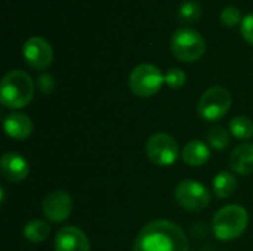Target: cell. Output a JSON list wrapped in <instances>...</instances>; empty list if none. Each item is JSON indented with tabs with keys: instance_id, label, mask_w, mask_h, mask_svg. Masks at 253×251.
<instances>
[{
	"instance_id": "obj_1",
	"label": "cell",
	"mask_w": 253,
	"mask_h": 251,
	"mask_svg": "<svg viewBox=\"0 0 253 251\" xmlns=\"http://www.w3.org/2000/svg\"><path fill=\"white\" fill-rule=\"evenodd\" d=\"M132 251H190V243L181 226L160 219L139 231Z\"/></svg>"
},
{
	"instance_id": "obj_2",
	"label": "cell",
	"mask_w": 253,
	"mask_h": 251,
	"mask_svg": "<svg viewBox=\"0 0 253 251\" xmlns=\"http://www.w3.org/2000/svg\"><path fill=\"white\" fill-rule=\"evenodd\" d=\"M34 96V81L33 78L21 71H9L0 84V102L12 109H19L27 107Z\"/></svg>"
},
{
	"instance_id": "obj_3",
	"label": "cell",
	"mask_w": 253,
	"mask_h": 251,
	"mask_svg": "<svg viewBox=\"0 0 253 251\" xmlns=\"http://www.w3.org/2000/svg\"><path fill=\"white\" fill-rule=\"evenodd\" d=\"M249 215L242 206H225L213 217V234L219 241H233L248 228Z\"/></svg>"
},
{
	"instance_id": "obj_4",
	"label": "cell",
	"mask_w": 253,
	"mask_h": 251,
	"mask_svg": "<svg viewBox=\"0 0 253 251\" xmlns=\"http://www.w3.org/2000/svg\"><path fill=\"white\" fill-rule=\"evenodd\" d=\"M170 50L181 62H196L206 52L205 37L190 27L178 28L170 38Z\"/></svg>"
},
{
	"instance_id": "obj_5",
	"label": "cell",
	"mask_w": 253,
	"mask_h": 251,
	"mask_svg": "<svg viewBox=\"0 0 253 251\" xmlns=\"http://www.w3.org/2000/svg\"><path fill=\"white\" fill-rule=\"evenodd\" d=\"M231 93L224 86H212L200 96L197 104L199 115L206 121H218L231 108Z\"/></svg>"
},
{
	"instance_id": "obj_6",
	"label": "cell",
	"mask_w": 253,
	"mask_h": 251,
	"mask_svg": "<svg viewBox=\"0 0 253 251\" xmlns=\"http://www.w3.org/2000/svg\"><path fill=\"white\" fill-rule=\"evenodd\" d=\"M165 83V75L153 64L136 65L129 75V87L139 98H150L159 93Z\"/></svg>"
},
{
	"instance_id": "obj_7",
	"label": "cell",
	"mask_w": 253,
	"mask_h": 251,
	"mask_svg": "<svg viewBox=\"0 0 253 251\" xmlns=\"http://www.w3.org/2000/svg\"><path fill=\"white\" fill-rule=\"evenodd\" d=\"M175 200L187 212H202L211 203V192L200 182L184 179L175 189Z\"/></svg>"
},
{
	"instance_id": "obj_8",
	"label": "cell",
	"mask_w": 253,
	"mask_h": 251,
	"mask_svg": "<svg viewBox=\"0 0 253 251\" xmlns=\"http://www.w3.org/2000/svg\"><path fill=\"white\" fill-rule=\"evenodd\" d=\"M147 157L150 161L160 167L172 166L179 155L178 142L168 133H154L145 145Z\"/></svg>"
},
{
	"instance_id": "obj_9",
	"label": "cell",
	"mask_w": 253,
	"mask_h": 251,
	"mask_svg": "<svg viewBox=\"0 0 253 251\" xmlns=\"http://www.w3.org/2000/svg\"><path fill=\"white\" fill-rule=\"evenodd\" d=\"M22 56L33 70H44L53 61L50 43L43 37H30L22 46Z\"/></svg>"
},
{
	"instance_id": "obj_10",
	"label": "cell",
	"mask_w": 253,
	"mask_h": 251,
	"mask_svg": "<svg viewBox=\"0 0 253 251\" xmlns=\"http://www.w3.org/2000/svg\"><path fill=\"white\" fill-rule=\"evenodd\" d=\"M73 210V198L65 191H52L43 200V215L50 222L59 223L70 217Z\"/></svg>"
},
{
	"instance_id": "obj_11",
	"label": "cell",
	"mask_w": 253,
	"mask_h": 251,
	"mask_svg": "<svg viewBox=\"0 0 253 251\" xmlns=\"http://www.w3.org/2000/svg\"><path fill=\"white\" fill-rule=\"evenodd\" d=\"M55 251H90V243L82 229L64 226L56 234Z\"/></svg>"
},
{
	"instance_id": "obj_12",
	"label": "cell",
	"mask_w": 253,
	"mask_h": 251,
	"mask_svg": "<svg viewBox=\"0 0 253 251\" xmlns=\"http://www.w3.org/2000/svg\"><path fill=\"white\" fill-rule=\"evenodd\" d=\"M0 170L6 180L16 183L22 182L28 176L30 166L22 155L16 152H4L0 160Z\"/></svg>"
},
{
	"instance_id": "obj_13",
	"label": "cell",
	"mask_w": 253,
	"mask_h": 251,
	"mask_svg": "<svg viewBox=\"0 0 253 251\" xmlns=\"http://www.w3.org/2000/svg\"><path fill=\"white\" fill-rule=\"evenodd\" d=\"M4 132L9 138L22 141L27 139L33 132V121L22 112H12L4 118Z\"/></svg>"
},
{
	"instance_id": "obj_14",
	"label": "cell",
	"mask_w": 253,
	"mask_h": 251,
	"mask_svg": "<svg viewBox=\"0 0 253 251\" xmlns=\"http://www.w3.org/2000/svg\"><path fill=\"white\" fill-rule=\"evenodd\" d=\"M231 169L243 176L253 173V143L239 145L230 157Z\"/></svg>"
},
{
	"instance_id": "obj_15",
	"label": "cell",
	"mask_w": 253,
	"mask_h": 251,
	"mask_svg": "<svg viewBox=\"0 0 253 251\" xmlns=\"http://www.w3.org/2000/svg\"><path fill=\"white\" fill-rule=\"evenodd\" d=\"M211 158V148L202 141H191L182 149V160L185 164L200 167Z\"/></svg>"
},
{
	"instance_id": "obj_16",
	"label": "cell",
	"mask_w": 253,
	"mask_h": 251,
	"mask_svg": "<svg viewBox=\"0 0 253 251\" xmlns=\"http://www.w3.org/2000/svg\"><path fill=\"white\" fill-rule=\"evenodd\" d=\"M237 179L233 173L230 172H221L213 178L212 186H213V192L216 197L219 198H228L231 197L236 189H237Z\"/></svg>"
},
{
	"instance_id": "obj_17",
	"label": "cell",
	"mask_w": 253,
	"mask_h": 251,
	"mask_svg": "<svg viewBox=\"0 0 253 251\" xmlns=\"http://www.w3.org/2000/svg\"><path fill=\"white\" fill-rule=\"evenodd\" d=\"M24 237L30 241V243H43L49 234H50V228L49 225L44 222V220H40V219H34V220H30L25 226H24V231H22Z\"/></svg>"
},
{
	"instance_id": "obj_18",
	"label": "cell",
	"mask_w": 253,
	"mask_h": 251,
	"mask_svg": "<svg viewBox=\"0 0 253 251\" xmlns=\"http://www.w3.org/2000/svg\"><path fill=\"white\" fill-rule=\"evenodd\" d=\"M202 16V6L196 0L184 1L178 9V19L182 24H194Z\"/></svg>"
},
{
	"instance_id": "obj_19",
	"label": "cell",
	"mask_w": 253,
	"mask_h": 251,
	"mask_svg": "<svg viewBox=\"0 0 253 251\" xmlns=\"http://www.w3.org/2000/svg\"><path fill=\"white\" fill-rule=\"evenodd\" d=\"M230 133L237 139H251L253 136V123L245 115L234 117L230 121Z\"/></svg>"
},
{
	"instance_id": "obj_20",
	"label": "cell",
	"mask_w": 253,
	"mask_h": 251,
	"mask_svg": "<svg viewBox=\"0 0 253 251\" xmlns=\"http://www.w3.org/2000/svg\"><path fill=\"white\" fill-rule=\"evenodd\" d=\"M208 142H209V145H211L213 149L222 151V149H225V148L230 145L231 136H230V133H228L224 127L215 126V127H212V129L208 132Z\"/></svg>"
},
{
	"instance_id": "obj_21",
	"label": "cell",
	"mask_w": 253,
	"mask_h": 251,
	"mask_svg": "<svg viewBox=\"0 0 253 251\" xmlns=\"http://www.w3.org/2000/svg\"><path fill=\"white\" fill-rule=\"evenodd\" d=\"M219 19H221V24L225 25V27H236L237 24H242V13L240 10L236 7V6H225L222 10H221V15H219Z\"/></svg>"
},
{
	"instance_id": "obj_22",
	"label": "cell",
	"mask_w": 253,
	"mask_h": 251,
	"mask_svg": "<svg viewBox=\"0 0 253 251\" xmlns=\"http://www.w3.org/2000/svg\"><path fill=\"white\" fill-rule=\"evenodd\" d=\"M187 81V74L181 68H170L165 74V83L170 89H181Z\"/></svg>"
},
{
	"instance_id": "obj_23",
	"label": "cell",
	"mask_w": 253,
	"mask_h": 251,
	"mask_svg": "<svg viewBox=\"0 0 253 251\" xmlns=\"http://www.w3.org/2000/svg\"><path fill=\"white\" fill-rule=\"evenodd\" d=\"M37 87H39L40 92L44 93V95L52 93L53 89H55V78H53V75L49 74V72L40 74V75L37 77Z\"/></svg>"
},
{
	"instance_id": "obj_24",
	"label": "cell",
	"mask_w": 253,
	"mask_h": 251,
	"mask_svg": "<svg viewBox=\"0 0 253 251\" xmlns=\"http://www.w3.org/2000/svg\"><path fill=\"white\" fill-rule=\"evenodd\" d=\"M240 30H242L243 38L253 46V13L243 16L242 24H240Z\"/></svg>"
}]
</instances>
